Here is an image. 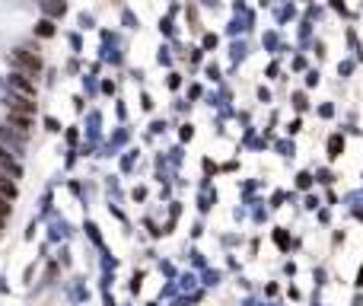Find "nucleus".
<instances>
[{"label":"nucleus","mask_w":363,"mask_h":306,"mask_svg":"<svg viewBox=\"0 0 363 306\" xmlns=\"http://www.w3.org/2000/svg\"><path fill=\"white\" fill-rule=\"evenodd\" d=\"M10 61H13L19 67V74H26V77H35L42 70V57L39 54H32L29 48H16V51H10Z\"/></svg>","instance_id":"1"},{"label":"nucleus","mask_w":363,"mask_h":306,"mask_svg":"<svg viewBox=\"0 0 363 306\" xmlns=\"http://www.w3.org/2000/svg\"><path fill=\"white\" fill-rule=\"evenodd\" d=\"M0 144H4L7 150L19 153V150H22V144H26V134L16 131V128H10V125H0Z\"/></svg>","instance_id":"2"},{"label":"nucleus","mask_w":363,"mask_h":306,"mask_svg":"<svg viewBox=\"0 0 363 306\" xmlns=\"http://www.w3.org/2000/svg\"><path fill=\"white\" fill-rule=\"evenodd\" d=\"M10 112H22V115H35V102L32 96H19V93H10V96L4 99Z\"/></svg>","instance_id":"3"},{"label":"nucleus","mask_w":363,"mask_h":306,"mask_svg":"<svg viewBox=\"0 0 363 306\" xmlns=\"http://www.w3.org/2000/svg\"><path fill=\"white\" fill-rule=\"evenodd\" d=\"M10 89L13 93H19V96H35V86H32V80L26 77V74H10Z\"/></svg>","instance_id":"4"},{"label":"nucleus","mask_w":363,"mask_h":306,"mask_svg":"<svg viewBox=\"0 0 363 306\" xmlns=\"http://www.w3.org/2000/svg\"><path fill=\"white\" fill-rule=\"evenodd\" d=\"M10 128H16V131L22 134H29V128H32V115H22V112H10Z\"/></svg>","instance_id":"5"},{"label":"nucleus","mask_w":363,"mask_h":306,"mask_svg":"<svg viewBox=\"0 0 363 306\" xmlns=\"http://www.w3.org/2000/svg\"><path fill=\"white\" fill-rule=\"evenodd\" d=\"M0 195H4V198H10V201L16 198V182L10 179L7 172H0Z\"/></svg>","instance_id":"6"},{"label":"nucleus","mask_w":363,"mask_h":306,"mask_svg":"<svg viewBox=\"0 0 363 306\" xmlns=\"http://www.w3.org/2000/svg\"><path fill=\"white\" fill-rule=\"evenodd\" d=\"M7 217H10V198H4V195H0V227L7 223Z\"/></svg>","instance_id":"7"},{"label":"nucleus","mask_w":363,"mask_h":306,"mask_svg":"<svg viewBox=\"0 0 363 306\" xmlns=\"http://www.w3.org/2000/svg\"><path fill=\"white\" fill-rule=\"evenodd\" d=\"M51 32H54V26H51V22H48V19H45V22H42V26H39V35H51Z\"/></svg>","instance_id":"8"}]
</instances>
